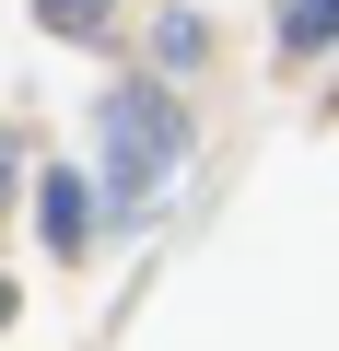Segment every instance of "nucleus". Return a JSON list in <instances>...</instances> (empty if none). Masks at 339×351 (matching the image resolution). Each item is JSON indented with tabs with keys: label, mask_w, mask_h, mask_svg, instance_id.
Masks as SVG:
<instances>
[{
	"label": "nucleus",
	"mask_w": 339,
	"mask_h": 351,
	"mask_svg": "<svg viewBox=\"0 0 339 351\" xmlns=\"http://www.w3.org/2000/svg\"><path fill=\"white\" fill-rule=\"evenodd\" d=\"M94 129H105V176H94V188H105L117 211H152L164 176L188 164V106L164 94V82H117Z\"/></svg>",
	"instance_id": "1"
},
{
	"label": "nucleus",
	"mask_w": 339,
	"mask_h": 351,
	"mask_svg": "<svg viewBox=\"0 0 339 351\" xmlns=\"http://www.w3.org/2000/svg\"><path fill=\"white\" fill-rule=\"evenodd\" d=\"M36 188H47V199H36V223H47V246H59V258H82V246H94V176H71V164H47Z\"/></svg>",
	"instance_id": "2"
},
{
	"label": "nucleus",
	"mask_w": 339,
	"mask_h": 351,
	"mask_svg": "<svg viewBox=\"0 0 339 351\" xmlns=\"http://www.w3.org/2000/svg\"><path fill=\"white\" fill-rule=\"evenodd\" d=\"M339 47V0H281V59H316Z\"/></svg>",
	"instance_id": "3"
},
{
	"label": "nucleus",
	"mask_w": 339,
	"mask_h": 351,
	"mask_svg": "<svg viewBox=\"0 0 339 351\" xmlns=\"http://www.w3.org/2000/svg\"><path fill=\"white\" fill-rule=\"evenodd\" d=\"M47 36H105V0H36Z\"/></svg>",
	"instance_id": "4"
},
{
	"label": "nucleus",
	"mask_w": 339,
	"mask_h": 351,
	"mask_svg": "<svg viewBox=\"0 0 339 351\" xmlns=\"http://www.w3.org/2000/svg\"><path fill=\"white\" fill-rule=\"evenodd\" d=\"M0 328H12V281H0Z\"/></svg>",
	"instance_id": "5"
},
{
	"label": "nucleus",
	"mask_w": 339,
	"mask_h": 351,
	"mask_svg": "<svg viewBox=\"0 0 339 351\" xmlns=\"http://www.w3.org/2000/svg\"><path fill=\"white\" fill-rule=\"evenodd\" d=\"M0 164H12V152H0Z\"/></svg>",
	"instance_id": "6"
}]
</instances>
